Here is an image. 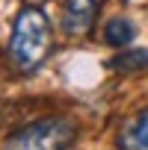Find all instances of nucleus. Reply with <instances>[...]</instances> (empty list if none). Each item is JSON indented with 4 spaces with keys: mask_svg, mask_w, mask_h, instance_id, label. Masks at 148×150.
Wrapping results in <instances>:
<instances>
[{
    "mask_svg": "<svg viewBox=\"0 0 148 150\" xmlns=\"http://www.w3.org/2000/svg\"><path fill=\"white\" fill-rule=\"evenodd\" d=\"M101 38H104V44L121 50V47H127V44L136 38V24H133L127 15H116V18H110V21L104 24Z\"/></svg>",
    "mask_w": 148,
    "mask_h": 150,
    "instance_id": "6",
    "label": "nucleus"
},
{
    "mask_svg": "<svg viewBox=\"0 0 148 150\" xmlns=\"http://www.w3.org/2000/svg\"><path fill=\"white\" fill-rule=\"evenodd\" d=\"M95 18H98V0H65L59 30L68 38H83V35L92 33Z\"/></svg>",
    "mask_w": 148,
    "mask_h": 150,
    "instance_id": "3",
    "label": "nucleus"
},
{
    "mask_svg": "<svg viewBox=\"0 0 148 150\" xmlns=\"http://www.w3.org/2000/svg\"><path fill=\"white\" fill-rule=\"evenodd\" d=\"M110 71L121 74V77H133V74H142L148 71V50L145 47H121V53H116L110 62H107Z\"/></svg>",
    "mask_w": 148,
    "mask_h": 150,
    "instance_id": "5",
    "label": "nucleus"
},
{
    "mask_svg": "<svg viewBox=\"0 0 148 150\" xmlns=\"http://www.w3.org/2000/svg\"><path fill=\"white\" fill-rule=\"evenodd\" d=\"M77 138V124L68 115H45L12 129L0 150H68Z\"/></svg>",
    "mask_w": 148,
    "mask_h": 150,
    "instance_id": "2",
    "label": "nucleus"
},
{
    "mask_svg": "<svg viewBox=\"0 0 148 150\" xmlns=\"http://www.w3.org/2000/svg\"><path fill=\"white\" fill-rule=\"evenodd\" d=\"M53 53V30H50V21L47 15L27 3L15 24H12V35H9V65L18 71V74H36L47 56Z\"/></svg>",
    "mask_w": 148,
    "mask_h": 150,
    "instance_id": "1",
    "label": "nucleus"
},
{
    "mask_svg": "<svg viewBox=\"0 0 148 150\" xmlns=\"http://www.w3.org/2000/svg\"><path fill=\"white\" fill-rule=\"evenodd\" d=\"M27 3H33V6H42V3H47V0H27Z\"/></svg>",
    "mask_w": 148,
    "mask_h": 150,
    "instance_id": "7",
    "label": "nucleus"
},
{
    "mask_svg": "<svg viewBox=\"0 0 148 150\" xmlns=\"http://www.w3.org/2000/svg\"><path fill=\"white\" fill-rule=\"evenodd\" d=\"M116 144L119 150H148V106L121 124Z\"/></svg>",
    "mask_w": 148,
    "mask_h": 150,
    "instance_id": "4",
    "label": "nucleus"
}]
</instances>
